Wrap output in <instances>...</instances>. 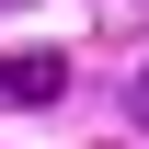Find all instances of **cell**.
<instances>
[{
    "mask_svg": "<svg viewBox=\"0 0 149 149\" xmlns=\"http://www.w3.org/2000/svg\"><path fill=\"white\" fill-rule=\"evenodd\" d=\"M0 12H23V0H0Z\"/></svg>",
    "mask_w": 149,
    "mask_h": 149,
    "instance_id": "3",
    "label": "cell"
},
{
    "mask_svg": "<svg viewBox=\"0 0 149 149\" xmlns=\"http://www.w3.org/2000/svg\"><path fill=\"white\" fill-rule=\"evenodd\" d=\"M57 92H69V57L57 46H12L0 57V103H57Z\"/></svg>",
    "mask_w": 149,
    "mask_h": 149,
    "instance_id": "1",
    "label": "cell"
},
{
    "mask_svg": "<svg viewBox=\"0 0 149 149\" xmlns=\"http://www.w3.org/2000/svg\"><path fill=\"white\" fill-rule=\"evenodd\" d=\"M126 115H138V126H149V69H138V92H126Z\"/></svg>",
    "mask_w": 149,
    "mask_h": 149,
    "instance_id": "2",
    "label": "cell"
}]
</instances>
